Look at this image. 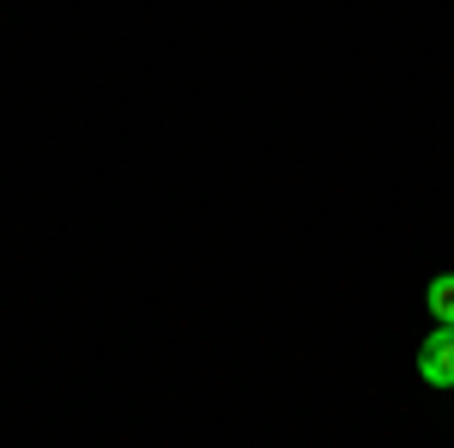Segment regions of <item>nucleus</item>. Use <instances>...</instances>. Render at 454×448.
Wrapping results in <instances>:
<instances>
[{
	"label": "nucleus",
	"mask_w": 454,
	"mask_h": 448,
	"mask_svg": "<svg viewBox=\"0 0 454 448\" xmlns=\"http://www.w3.org/2000/svg\"><path fill=\"white\" fill-rule=\"evenodd\" d=\"M419 376L430 388H454V321H436V334L419 345Z\"/></svg>",
	"instance_id": "nucleus-1"
},
{
	"label": "nucleus",
	"mask_w": 454,
	"mask_h": 448,
	"mask_svg": "<svg viewBox=\"0 0 454 448\" xmlns=\"http://www.w3.org/2000/svg\"><path fill=\"white\" fill-rule=\"evenodd\" d=\"M424 310L436 315V321H454V273H436L424 285Z\"/></svg>",
	"instance_id": "nucleus-2"
}]
</instances>
